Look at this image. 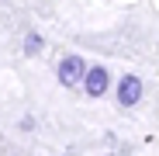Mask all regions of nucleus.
Wrapping results in <instances>:
<instances>
[{"label":"nucleus","instance_id":"nucleus-1","mask_svg":"<svg viewBox=\"0 0 159 156\" xmlns=\"http://www.w3.org/2000/svg\"><path fill=\"white\" fill-rule=\"evenodd\" d=\"M80 83L87 87L90 97H104V90H107V83H111V73L104 69V66H87V73H83Z\"/></svg>","mask_w":159,"mask_h":156},{"label":"nucleus","instance_id":"nucleus-2","mask_svg":"<svg viewBox=\"0 0 159 156\" xmlns=\"http://www.w3.org/2000/svg\"><path fill=\"white\" fill-rule=\"evenodd\" d=\"M83 73H87V63L80 59V56H66L59 63V83L62 87H76L80 80H83Z\"/></svg>","mask_w":159,"mask_h":156},{"label":"nucleus","instance_id":"nucleus-3","mask_svg":"<svg viewBox=\"0 0 159 156\" xmlns=\"http://www.w3.org/2000/svg\"><path fill=\"white\" fill-rule=\"evenodd\" d=\"M142 101V80L139 76H121V83H118V104L121 108H135V104Z\"/></svg>","mask_w":159,"mask_h":156},{"label":"nucleus","instance_id":"nucleus-4","mask_svg":"<svg viewBox=\"0 0 159 156\" xmlns=\"http://www.w3.org/2000/svg\"><path fill=\"white\" fill-rule=\"evenodd\" d=\"M38 49H42V38H38V35H28V38H24V52H28V56H35Z\"/></svg>","mask_w":159,"mask_h":156},{"label":"nucleus","instance_id":"nucleus-5","mask_svg":"<svg viewBox=\"0 0 159 156\" xmlns=\"http://www.w3.org/2000/svg\"><path fill=\"white\" fill-rule=\"evenodd\" d=\"M66 156H73V153H66Z\"/></svg>","mask_w":159,"mask_h":156}]
</instances>
